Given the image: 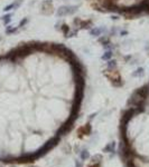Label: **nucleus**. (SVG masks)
I'll return each mask as SVG.
<instances>
[{"mask_svg": "<svg viewBox=\"0 0 149 167\" xmlns=\"http://www.w3.org/2000/svg\"><path fill=\"white\" fill-rule=\"evenodd\" d=\"M34 160H35L34 154H25V155H22L20 157L15 159V162L19 163V164H26V163H31Z\"/></svg>", "mask_w": 149, "mask_h": 167, "instance_id": "obj_1", "label": "nucleus"}, {"mask_svg": "<svg viewBox=\"0 0 149 167\" xmlns=\"http://www.w3.org/2000/svg\"><path fill=\"white\" fill-rule=\"evenodd\" d=\"M115 148V143L112 141V143H109L104 148H103V152L104 153H113Z\"/></svg>", "mask_w": 149, "mask_h": 167, "instance_id": "obj_2", "label": "nucleus"}, {"mask_svg": "<svg viewBox=\"0 0 149 167\" xmlns=\"http://www.w3.org/2000/svg\"><path fill=\"white\" fill-rule=\"evenodd\" d=\"M80 155H81V159H82V160H86V159H89V158L91 157L89 150H86V149H83V150H82Z\"/></svg>", "mask_w": 149, "mask_h": 167, "instance_id": "obj_3", "label": "nucleus"}, {"mask_svg": "<svg viewBox=\"0 0 149 167\" xmlns=\"http://www.w3.org/2000/svg\"><path fill=\"white\" fill-rule=\"evenodd\" d=\"M126 167H136L134 160H132V159H128L127 163H126Z\"/></svg>", "mask_w": 149, "mask_h": 167, "instance_id": "obj_4", "label": "nucleus"}, {"mask_svg": "<svg viewBox=\"0 0 149 167\" xmlns=\"http://www.w3.org/2000/svg\"><path fill=\"white\" fill-rule=\"evenodd\" d=\"M101 166V163H97V164H94V163H92V164H90L89 167H100Z\"/></svg>", "mask_w": 149, "mask_h": 167, "instance_id": "obj_5", "label": "nucleus"}, {"mask_svg": "<svg viewBox=\"0 0 149 167\" xmlns=\"http://www.w3.org/2000/svg\"><path fill=\"white\" fill-rule=\"evenodd\" d=\"M75 167H82L81 163H77V162H76V164H75Z\"/></svg>", "mask_w": 149, "mask_h": 167, "instance_id": "obj_6", "label": "nucleus"}]
</instances>
